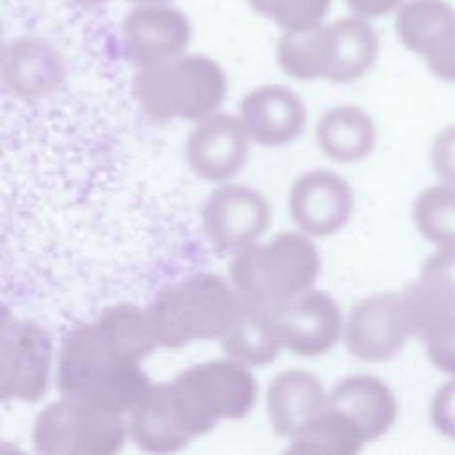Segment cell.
I'll return each instance as SVG.
<instances>
[{"instance_id": "4316f807", "label": "cell", "mask_w": 455, "mask_h": 455, "mask_svg": "<svg viewBox=\"0 0 455 455\" xmlns=\"http://www.w3.org/2000/svg\"><path fill=\"white\" fill-rule=\"evenodd\" d=\"M418 279L446 306L455 309V247H439L428 256Z\"/></svg>"}, {"instance_id": "4fadbf2b", "label": "cell", "mask_w": 455, "mask_h": 455, "mask_svg": "<svg viewBox=\"0 0 455 455\" xmlns=\"http://www.w3.org/2000/svg\"><path fill=\"white\" fill-rule=\"evenodd\" d=\"M251 137L240 117L213 112L188 132L185 158L190 171L208 181H226L247 162Z\"/></svg>"}, {"instance_id": "484cf974", "label": "cell", "mask_w": 455, "mask_h": 455, "mask_svg": "<svg viewBox=\"0 0 455 455\" xmlns=\"http://www.w3.org/2000/svg\"><path fill=\"white\" fill-rule=\"evenodd\" d=\"M261 16L274 21L283 32L307 30L323 23L331 0H247Z\"/></svg>"}, {"instance_id": "e0dca14e", "label": "cell", "mask_w": 455, "mask_h": 455, "mask_svg": "<svg viewBox=\"0 0 455 455\" xmlns=\"http://www.w3.org/2000/svg\"><path fill=\"white\" fill-rule=\"evenodd\" d=\"M329 403V393L316 375L302 368H290L277 373L265 396L267 416L277 437H293L309 419Z\"/></svg>"}, {"instance_id": "9a60e30c", "label": "cell", "mask_w": 455, "mask_h": 455, "mask_svg": "<svg viewBox=\"0 0 455 455\" xmlns=\"http://www.w3.org/2000/svg\"><path fill=\"white\" fill-rule=\"evenodd\" d=\"M64 60L59 50L39 37H18L4 44L2 82L23 101L53 94L64 82Z\"/></svg>"}, {"instance_id": "6da1fadb", "label": "cell", "mask_w": 455, "mask_h": 455, "mask_svg": "<svg viewBox=\"0 0 455 455\" xmlns=\"http://www.w3.org/2000/svg\"><path fill=\"white\" fill-rule=\"evenodd\" d=\"M158 348L146 307L116 304L76 323L62 341L57 387L116 414H128L153 384L140 363Z\"/></svg>"}, {"instance_id": "f1b7e54d", "label": "cell", "mask_w": 455, "mask_h": 455, "mask_svg": "<svg viewBox=\"0 0 455 455\" xmlns=\"http://www.w3.org/2000/svg\"><path fill=\"white\" fill-rule=\"evenodd\" d=\"M421 59L430 73L444 82H455V21L444 27L425 48Z\"/></svg>"}, {"instance_id": "44dd1931", "label": "cell", "mask_w": 455, "mask_h": 455, "mask_svg": "<svg viewBox=\"0 0 455 455\" xmlns=\"http://www.w3.org/2000/svg\"><path fill=\"white\" fill-rule=\"evenodd\" d=\"M331 69L327 82L350 84L363 78L377 60L379 36L368 18L345 16L329 23Z\"/></svg>"}, {"instance_id": "1f68e13d", "label": "cell", "mask_w": 455, "mask_h": 455, "mask_svg": "<svg viewBox=\"0 0 455 455\" xmlns=\"http://www.w3.org/2000/svg\"><path fill=\"white\" fill-rule=\"evenodd\" d=\"M354 14L363 18H382L398 11L403 0H345Z\"/></svg>"}, {"instance_id": "7a4b0ae2", "label": "cell", "mask_w": 455, "mask_h": 455, "mask_svg": "<svg viewBox=\"0 0 455 455\" xmlns=\"http://www.w3.org/2000/svg\"><path fill=\"white\" fill-rule=\"evenodd\" d=\"M240 306L231 283L203 272L165 286L146 313L158 347L178 350L194 341L220 339Z\"/></svg>"}, {"instance_id": "836d02e7", "label": "cell", "mask_w": 455, "mask_h": 455, "mask_svg": "<svg viewBox=\"0 0 455 455\" xmlns=\"http://www.w3.org/2000/svg\"><path fill=\"white\" fill-rule=\"evenodd\" d=\"M78 2H85V4H103L107 0H78Z\"/></svg>"}, {"instance_id": "9c48e42d", "label": "cell", "mask_w": 455, "mask_h": 455, "mask_svg": "<svg viewBox=\"0 0 455 455\" xmlns=\"http://www.w3.org/2000/svg\"><path fill=\"white\" fill-rule=\"evenodd\" d=\"M190 37L187 16L165 2L139 4L121 23L123 53L137 69L183 55Z\"/></svg>"}, {"instance_id": "603a6c76", "label": "cell", "mask_w": 455, "mask_h": 455, "mask_svg": "<svg viewBox=\"0 0 455 455\" xmlns=\"http://www.w3.org/2000/svg\"><path fill=\"white\" fill-rule=\"evenodd\" d=\"M277 62L295 80H327L331 69V28L320 23L307 30L283 32L277 43Z\"/></svg>"}, {"instance_id": "d4e9b609", "label": "cell", "mask_w": 455, "mask_h": 455, "mask_svg": "<svg viewBox=\"0 0 455 455\" xmlns=\"http://www.w3.org/2000/svg\"><path fill=\"white\" fill-rule=\"evenodd\" d=\"M412 219L418 231L437 247H455V185L425 188L414 201Z\"/></svg>"}, {"instance_id": "52a82bcc", "label": "cell", "mask_w": 455, "mask_h": 455, "mask_svg": "<svg viewBox=\"0 0 455 455\" xmlns=\"http://www.w3.org/2000/svg\"><path fill=\"white\" fill-rule=\"evenodd\" d=\"M53 343L46 329L5 313L0 332L2 402H39L48 389Z\"/></svg>"}, {"instance_id": "5b68a950", "label": "cell", "mask_w": 455, "mask_h": 455, "mask_svg": "<svg viewBox=\"0 0 455 455\" xmlns=\"http://www.w3.org/2000/svg\"><path fill=\"white\" fill-rule=\"evenodd\" d=\"M176 409L194 437L220 419L245 418L258 402V382L247 364L226 357L185 368L171 380Z\"/></svg>"}, {"instance_id": "ba28073f", "label": "cell", "mask_w": 455, "mask_h": 455, "mask_svg": "<svg viewBox=\"0 0 455 455\" xmlns=\"http://www.w3.org/2000/svg\"><path fill=\"white\" fill-rule=\"evenodd\" d=\"M272 222V208L256 188L224 183L203 203L201 224L210 243L222 252H238L256 243Z\"/></svg>"}, {"instance_id": "d6986e66", "label": "cell", "mask_w": 455, "mask_h": 455, "mask_svg": "<svg viewBox=\"0 0 455 455\" xmlns=\"http://www.w3.org/2000/svg\"><path fill=\"white\" fill-rule=\"evenodd\" d=\"M320 151L339 164L361 162L375 148L377 128L370 114L357 105H338L323 112L316 123Z\"/></svg>"}, {"instance_id": "ffe728a7", "label": "cell", "mask_w": 455, "mask_h": 455, "mask_svg": "<svg viewBox=\"0 0 455 455\" xmlns=\"http://www.w3.org/2000/svg\"><path fill=\"white\" fill-rule=\"evenodd\" d=\"M219 341L228 357L247 366L270 364L283 348L272 309L245 300Z\"/></svg>"}, {"instance_id": "7c38bea8", "label": "cell", "mask_w": 455, "mask_h": 455, "mask_svg": "<svg viewBox=\"0 0 455 455\" xmlns=\"http://www.w3.org/2000/svg\"><path fill=\"white\" fill-rule=\"evenodd\" d=\"M283 347L299 357L329 352L341 334V313L323 290H306L299 297L270 307Z\"/></svg>"}, {"instance_id": "ac0fdd59", "label": "cell", "mask_w": 455, "mask_h": 455, "mask_svg": "<svg viewBox=\"0 0 455 455\" xmlns=\"http://www.w3.org/2000/svg\"><path fill=\"white\" fill-rule=\"evenodd\" d=\"M329 403L347 412L368 441L382 437L398 414L393 391L373 375H352L339 380L329 393Z\"/></svg>"}, {"instance_id": "83f0119b", "label": "cell", "mask_w": 455, "mask_h": 455, "mask_svg": "<svg viewBox=\"0 0 455 455\" xmlns=\"http://www.w3.org/2000/svg\"><path fill=\"white\" fill-rule=\"evenodd\" d=\"M428 361L441 371L455 375V313L446 315L421 334Z\"/></svg>"}, {"instance_id": "7402d4cb", "label": "cell", "mask_w": 455, "mask_h": 455, "mask_svg": "<svg viewBox=\"0 0 455 455\" xmlns=\"http://www.w3.org/2000/svg\"><path fill=\"white\" fill-rule=\"evenodd\" d=\"M288 453L354 455L368 443L361 427L343 411L327 403L293 437L288 439Z\"/></svg>"}, {"instance_id": "277c9868", "label": "cell", "mask_w": 455, "mask_h": 455, "mask_svg": "<svg viewBox=\"0 0 455 455\" xmlns=\"http://www.w3.org/2000/svg\"><path fill=\"white\" fill-rule=\"evenodd\" d=\"M320 268V252L311 236L286 231L267 243H252L235 252L228 275L242 300L275 307L309 290Z\"/></svg>"}, {"instance_id": "8fae6325", "label": "cell", "mask_w": 455, "mask_h": 455, "mask_svg": "<svg viewBox=\"0 0 455 455\" xmlns=\"http://www.w3.org/2000/svg\"><path fill=\"white\" fill-rule=\"evenodd\" d=\"M288 212L299 231L311 238H325L350 220L354 192L348 181L332 171H307L291 183Z\"/></svg>"}, {"instance_id": "cb8c5ba5", "label": "cell", "mask_w": 455, "mask_h": 455, "mask_svg": "<svg viewBox=\"0 0 455 455\" xmlns=\"http://www.w3.org/2000/svg\"><path fill=\"white\" fill-rule=\"evenodd\" d=\"M455 21V7L448 0H407L395 18V30L400 43L419 55L430 41Z\"/></svg>"}, {"instance_id": "8992f818", "label": "cell", "mask_w": 455, "mask_h": 455, "mask_svg": "<svg viewBox=\"0 0 455 455\" xmlns=\"http://www.w3.org/2000/svg\"><path fill=\"white\" fill-rule=\"evenodd\" d=\"M126 437L121 414L69 396L46 405L32 427L34 448L44 455H112Z\"/></svg>"}, {"instance_id": "2e32d148", "label": "cell", "mask_w": 455, "mask_h": 455, "mask_svg": "<svg viewBox=\"0 0 455 455\" xmlns=\"http://www.w3.org/2000/svg\"><path fill=\"white\" fill-rule=\"evenodd\" d=\"M128 437L149 453H172L194 439L185 427L171 391V382L151 384L128 412Z\"/></svg>"}, {"instance_id": "f546056e", "label": "cell", "mask_w": 455, "mask_h": 455, "mask_svg": "<svg viewBox=\"0 0 455 455\" xmlns=\"http://www.w3.org/2000/svg\"><path fill=\"white\" fill-rule=\"evenodd\" d=\"M430 162L444 183L455 185V124L437 133L432 144Z\"/></svg>"}, {"instance_id": "4dcf8cb0", "label": "cell", "mask_w": 455, "mask_h": 455, "mask_svg": "<svg viewBox=\"0 0 455 455\" xmlns=\"http://www.w3.org/2000/svg\"><path fill=\"white\" fill-rule=\"evenodd\" d=\"M430 419L443 435L455 439V379L435 391L430 403Z\"/></svg>"}, {"instance_id": "d6a6232c", "label": "cell", "mask_w": 455, "mask_h": 455, "mask_svg": "<svg viewBox=\"0 0 455 455\" xmlns=\"http://www.w3.org/2000/svg\"><path fill=\"white\" fill-rule=\"evenodd\" d=\"M135 4H162V2H167V0H132Z\"/></svg>"}, {"instance_id": "3957f363", "label": "cell", "mask_w": 455, "mask_h": 455, "mask_svg": "<svg viewBox=\"0 0 455 455\" xmlns=\"http://www.w3.org/2000/svg\"><path fill=\"white\" fill-rule=\"evenodd\" d=\"M228 92L224 69L206 55H180L137 69L132 94L148 121H199L220 107Z\"/></svg>"}, {"instance_id": "5bb4252c", "label": "cell", "mask_w": 455, "mask_h": 455, "mask_svg": "<svg viewBox=\"0 0 455 455\" xmlns=\"http://www.w3.org/2000/svg\"><path fill=\"white\" fill-rule=\"evenodd\" d=\"M240 119L252 142L277 148L293 142L306 128V107L297 92L270 84L247 92L240 101Z\"/></svg>"}, {"instance_id": "30bf717a", "label": "cell", "mask_w": 455, "mask_h": 455, "mask_svg": "<svg viewBox=\"0 0 455 455\" xmlns=\"http://www.w3.org/2000/svg\"><path fill=\"white\" fill-rule=\"evenodd\" d=\"M411 336L400 293H377L357 302L347 318L343 341L350 355L364 363L395 357Z\"/></svg>"}]
</instances>
